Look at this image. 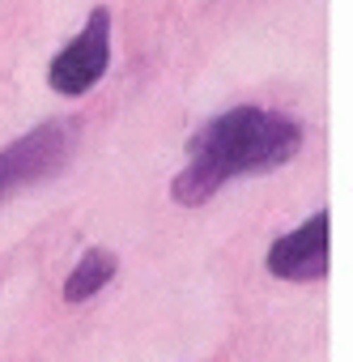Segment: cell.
I'll return each mask as SVG.
<instances>
[{
	"label": "cell",
	"mask_w": 353,
	"mask_h": 362,
	"mask_svg": "<svg viewBox=\"0 0 353 362\" xmlns=\"http://www.w3.org/2000/svg\"><path fill=\"white\" fill-rule=\"evenodd\" d=\"M264 264H268V273L277 281H294V286L328 277V264H332V252H328V209H315L302 226H294L289 235L273 239Z\"/></svg>",
	"instance_id": "277c9868"
},
{
	"label": "cell",
	"mask_w": 353,
	"mask_h": 362,
	"mask_svg": "<svg viewBox=\"0 0 353 362\" xmlns=\"http://www.w3.org/2000/svg\"><path fill=\"white\" fill-rule=\"evenodd\" d=\"M107 69H111V9L98 5V9H90L85 26L52 56L47 81L56 94L81 98L107 77Z\"/></svg>",
	"instance_id": "3957f363"
},
{
	"label": "cell",
	"mask_w": 353,
	"mask_h": 362,
	"mask_svg": "<svg viewBox=\"0 0 353 362\" xmlns=\"http://www.w3.org/2000/svg\"><path fill=\"white\" fill-rule=\"evenodd\" d=\"M115 273H119V256L111 247H85L73 273L64 277V303H90L98 290L111 286Z\"/></svg>",
	"instance_id": "5b68a950"
},
{
	"label": "cell",
	"mask_w": 353,
	"mask_h": 362,
	"mask_svg": "<svg viewBox=\"0 0 353 362\" xmlns=\"http://www.w3.org/2000/svg\"><path fill=\"white\" fill-rule=\"evenodd\" d=\"M73 149H77L73 119H47V124L22 132L18 141H9L0 149V205L35 184H47L52 175H60L68 166Z\"/></svg>",
	"instance_id": "7a4b0ae2"
},
{
	"label": "cell",
	"mask_w": 353,
	"mask_h": 362,
	"mask_svg": "<svg viewBox=\"0 0 353 362\" xmlns=\"http://www.w3.org/2000/svg\"><path fill=\"white\" fill-rule=\"evenodd\" d=\"M302 124L268 107H230L205 119L188 141V166L170 179V201L196 209L209 205L230 179L281 170L302 149Z\"/></svg>",
	"instance_id": "6da1fadb"
}]
</instances>
